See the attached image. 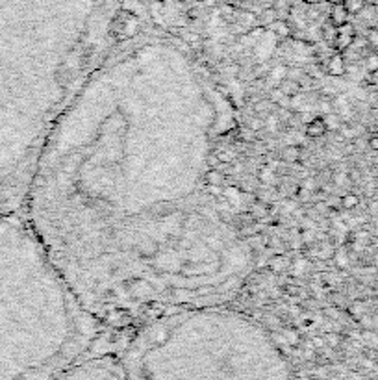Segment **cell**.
Wrapping results in <instances>:
<instances>
[{
	"instance_id": "obj_1",
	"label": "cell",
	"mask_w": 378,
	"mask_h": 380,
	"mask_svg": "<svg viewBox=\"0 0 378 380\" xmlns=\"http://www.w3.org/2000/svg\"><path fill=\"white\" fill-rule=\"evenodd\" d=\"M128 380H291L289 375L282 369L276 367L269 373H258L250 375L248 371H241L234 364H219L217 369L213 371H202V373H188V375H175V373H165L154 367L150 362H141L137 366H132L128 369Z\"/></svg>"
},
{
	"instance_id": "obj_2",
	"label": "cell",
	"mask_w": 378,
	"mask_h": 380,
	"mask_svg": "<svg viewBox=\"0 0 378 380\" xmlns=\"http://www.w3.org/2000/svg\"><path fill=\"white\" fill-rule=\"evenodd\" d=\"M325 69L330 76H343L347 72V61L343 52H332L330 56H326Z\"/></svg>"
},
{
	"instance_id": "obj_3",
	"label": "cell",
	"mask_w": 378,
	"mask_h": 380,
	"mask_svg": "<svg viewBox=\"0 0 378 380\" xmlns=\"http://www.w3.org/2000/svg\"><path fill=\"white\" fill-rule=\"evenodd\" d=\"M354 37H356V30H354V26H352L351 22H347L343 26H338V39H336L334 48H336L338 52H345L347 48L352 45Z\"/></svg>"
},
{
	"instance_id": "obj_4",
	"label": "cell",
	"mask_w": 378,
	"mask_h": 380,
	"mask_svg": "<svg viewBox=\"0 0 378 380\" xmlns=\"http://www.w3.org/2000/svg\"><path fill=\"white\" fill-rule=\"evenodd\" d=\"M304 132H306L308 138H312V139L323 138L326 132H328L326 123H325V117H323V115H315V117H312L306 123V130Z\"/></svg>"
},
{
	"instance_id": "obj_5",
	"label": "cell",
	"mask_w": 378,
	"mask_h": 380,
	"mask_svg": "<svg viewBox=\"0 0 378 380\" xmlns=\"http://www.w3.org/2000/svg\"><path fill=\"white\" fill-rule=\"evenodd\" d=\"M328 17H330V22H332L334 26H343V24L349 22L351 13L347 11V7L343 6V4H332Z\"/></svg>"
},
{
	"instance_id": "obj_6",
	"label": "cell",
	"mask_w": 378,
	"mask_h": 380,
	"mask_svg": "<svg viewBox=\"0 0 378 380\" xmlns=\"http://www.w3.org/2000/svg\"><path fill=\"white\" fill-rule=\"evenodd\" d=\"M267 267L271 273L278 275V273H284L289 267V260H287L286 254H274L267 260Z\"/></svg>"
},
{
	"instance_id": "obj_7",
	"label": "cell",
	"mask_w": 378,
	"mask_h": 380,
	"mask_svg": "<svg viewBox=\"0 0 378 380\" xmlns=\"http://www.w3.org/2000/svg\"><path fill=\"white\" fill-rule=\"evenodd\" d=\"M282 160L287 164H297L302 160V147L300 145H287L286 149L282 151Z\"/></svg>"
},
{
	"instance_id": "obj_8",
	"label": "cell",
	"mask_w": 378,
	"mask_h": 380,
	"mask_svg": "<svg viewBox=\"0 0 378 380\" xmlns=\"http://www.w3.org/2000/svg\"><path fill=\"white\" fill-rule=\"evenodd\" d=\"M265 30H267V32H274L276 35H280V37H289V35H291V26L282 19H276L274 22H271Z\"/></svg>"
},
{
	"instance_id": "obj_9",
	"label": "cell",
	"mask_w": 378,
	"mask_h": 380,
	"mask_svg": "<svg viewBox=\"0 0 378 380\" xmlns=\"http://www.w3.org/2000/svg\"><path fill=\"white\" fill-rule=\"evenodd\" d=\"M321 39L330 46L336 45V39H338V26H334L332 22H326L325 26L321 28Z\"/></svg>"
},
{
	"instance_id": "obj_10",
	"label": "cell",
	"mask_w": 378,
	"mask_h": 380,
	"mask_svg": "<svg viewBox=\"0 0 378 380\" xmlns=\"http://www.w3.org/2000/svg\"><path fill=\"white\" fill-rule=\"evenodd\" d=\"M278 87H280L282 93H284L286 97H289V99H293L295 95L300 91V84L299 82H295V80H291V78H284Z\"/></svg>"
},
{
	"instance_id": "obj_11",
	"label": "cell",
	"mask_w": 378,
	"mask_h": 380,
	"mask_svg": "<svg viewBox=\"0 0 378 380\" xmlns=\"http://www.w3.org/2000/svg\"><path fill=\"white\" fill-rule=\"evenodd\" d=\"M358 206H360V197L356 195V193H347V195L341 197V208H343L345 211L356 210Z\"/></svg>"
},
{
	"instance_id": "obj_12",
	"label": "cell",
	"mask_w": 378,
	"mask_h": 380,
	"mask_svg": "<svg viewBox=\"0 0 378 380\" xmlns=\"http://www.w3.org/2000/svg\"><path fill=\"white\" fill-rule=\"evenodd\" d=\"M226 180V175H222V171L219 169H209L206 173V184L208 186H222Z\"/></svg>"
},
{
	"instance_id": "obj_13",
	"label": "cell",
	"mask_w": 378,
	"mask_h": 380,
	"mask_svg": "<svg viewBox=\"0 0 378 380\" xmlns=\"http://www.w3.org/2000/svg\"><path fill=\"white\" fill-rule=\"evenodd\" d=\"M364 69L367 74H375L378 71V52L367 54L364 58Z\"/></svg>"
},
{
	"instance_id": "obj_14",
	"label": "cell",
	"mask_w": 378,
	"mask_h": 380,
	"mask_svg": "<svg viewBox=\"0 0 378 380\" xmlns=\"http://www.w3.org/2000/svg\"><path fill=\"white\" fill-rule=\"evenodd\" d=\"M323 117H325V123H326L328 132H338L339 128H341V125H343V121L339 119V115L336 112L326 113V115H323Z\"/></svg>"
},
{
	"instance_id": "obj_15",
	"label": "cell",
	"mask_w": 378,
	"mask_h": 380,
	"mask_svg": "<svg viewBox=\"0 0 378 380\" xmlns=\"http://www.w3.org/2000/svg\"><path fill=\"white\" fill-rule=\"evenodd\" d=\"M334 262H336V265H338L339 269L349 267V263H351V254H349V250L347 249H336Z\"/></svg>"
},
{
	"instance_id": "obj_16",
	"label": "cell",
	"mask_w": 378,
	"mask_h": 380,
	"mask_svg": "<svg viewBox=\"0 0 378 380\" xmlns=\"http://www.w3.org/2000/svg\"><path fill=\"white\" fill-rule=\"evenodd\" d=\"M343 6L351 15H358L367 4H365V0H343Z\"/></svg>"
},
{
	"instance_id": "obj_17",
	"label": "cell",
	"mask_w": 378,
	"mask_h": 380,
	"mask_svg": "<svg viewBox=\"0 0 378 380\" xmlns=\"http://www.w3.org/2000/svg\"><path fill=\"white\" fill-rule=\"evenodd\" d=\"M260 180L265 184H274L276 182V177H274V171L271 165H263L260 169Z\"/></svg>"
},
{
	"instance_id": "obj_18",
	"label": "cell",
	"mask_w": 378,
	"mask_h": 380,
	"mask_svg": "<svg viewBox=\"0 0 378 380\" xmlns=\"http://www.w3.org/2000/svg\"><path fill=\"white\" fill-rule=\"evenodd\" d=\"M365 39H367L369 46L378 48V28H369V30H367V35H365Z\"/></svg>"
},
{
	"instance_id": "obj_19",
	"label": "cell",
	"mask_w": 378,
	"mask_h": 380,
	"mask_svg": "<svg viewBox=\"0 0 378 380\" xmlns=\"http://www.w3.org/2000/svg\"><path fill=\"white\" fill-rule=\"evenodd\" d=\"M364 306H365V304L362 301H354V302H352V306H351V310H349V312H351V315H354V317H358V319H360V317L365 314Z\"/></svg>"
},
{
	"instance_id": "obj_20",
	"label": "cell",
	"mask_w": 378,
	"mask_h": 380,
	"mask_svg": "<svg viewBox=\"0 0 378 380\" xmlns=\"http://www.w3.org/2000/svg\"><path fill=\"white\" fill-rule=\"evenodd\" d=\"M265 128H267L269 132L278 130V117H276V115H267V117H265Z\"/></svg>"
},
{
	"instance_id": "obj_21",
	"label": "cell",
	"mask_w": 378,
	"mask_h": 380,
	"mask_svg": "<svg viewBox=\"0 0 378 380\" xmlns=\"http://www.w3.org/2000/svg\"><path fill=\"white\" fill-rule=\"evenodd\" d=\"M284 97H286V95L282 93L280 87H273V89L269 91V100H271V102H280Z\"/></svg>"
},
{
	"instance_id": "obj_22",
	"label": "cell",
	"mask_w": 378,
	"mask_h": 380,
	"mask_svg": "<svg viewBox=\"0 0 378 380\" xmlns=\"http://www.w3.org/2000/svg\"><path fill=\"white\" fill-rule=\"evenodd\" d=\"M217 158H219V162H222V164H230V162H235L234 154H232L230 151H219V152H217Z\"/></svg>"
},
{
	"instance_id": "obj_23",
	"label": "cell",
	"mask_w": 378,
	"mask_h": 380,
	"mask_svg": "<svg viewBox=\"0 0 378 380\" xmlns=\"http://www.w3.org/2000/svg\"><path fill=\"white\" fill-rule=\"evenodd\" d=\"M367 145H369V149H371V151H378V136H373V138H369Z\"/></svg>"
},
{
	"instance_id": "obj_24",
	"label": "cell",
	"mask_w": 378,
	"mask_h": 380,
	"mask_svg": "<svg viewBox=\"0 0 378 380\" xmlns=\"http://www.w3.org/2000/svg\"><path fill=\"white\" fill-rule=\"evenodd\" d=\"M286 334L289 336V341H297V340H299V334H297L295 330H291V328H289V330H286Z\"/></svg>"
},
{
	"instance_id": "obj_25",
	"label": "cell",
	"mask_w": 378,
	"mask_h": 380,
	"mask_svg": "<svg viewBox=\"0 0 378 380\" xmlns=\"http://www.w3.org/2000/svg\"><path fill=\"white\" fill-rule=\"evenodd\" d=\"M326 2H330V4H343V0H326Z\"/></svg>"
},
{
	"instance_id": "obj_26",
	"label": "cell",
	"mask_w": 378,
	"mask_h": 380,
	"mask_svg": "<svg viewBox=\"0 0 378 380\" xmlns=\"http://www.w3.org/2000/svg\"><path fill=\"white\" fill-rule=\"evenodd\" d=\"M304 2H308V4H312V6H313V4H319L321 0H304Z\"/></svg>"
},
{
	"instance_id": "obj_27",
	"label": "cell",
	"mask_w": 378,
	"mask_h": 380,
	"mask_svg": "<svg viewBox=\"0 0 378 380\" xmlns=\"http://www.w3.org/2000/svg\"><path fill=\"white\" fill-rule=\"evenodd\" d=\"M375 2H378V0H365V4H367V6H373Z\"/></svg>"
},
{
	"instance_id": "obj_28",
	"label": "cell",
	"mask_w": 378,
	"mask_h": 380,
	"mask_svg": "<svg viewBox=\"0 0 378 380\" xmlns=\"http://www.w3.org/2000/svg\"><path fill=\"white\" fill-rule=\"evenodd\" d=\"M373 7H375V11L378 13V2H375V4H373Z\"/></svg>"
},
{
	"instance_id": "obj_29",
	"label": "cell",
	"mask_w": 378,
	"mask_h": 380,
	"mask_svg": "<svg viewBox=\"0 0 378 380\" xmlns=\"http://www.w3.org/2000/svg\"><path fill=\"white\" fill-rule=\"evenodd\" d=\"M375 188H377V190H378V182H377V184H375Z\"/></svg>"
}]
</instances>
